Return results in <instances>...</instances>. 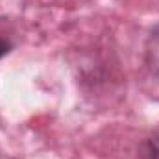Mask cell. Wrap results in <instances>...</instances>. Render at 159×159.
Masks as SVG:
<instances>
[{
  "instance_id": "cell-1",
  "label": "cell",
  "mask_w": 159,
  "mask_h": 159,
  "mask_svg": "<svg viewBox=\"0 0 159 159\" xmlns=\"http://www.w3.org/2000/svg\"><path fill=\"white\" fill-rule=\"evenodd\" d=\"M141 157L143 159H159V128L152 131L144 143L141 144Z\"/></svg>"
},
{
  "instance_id": "cell-2",
  "label": "cell",
  "mask_w": 159,
  "mask_h": 159,
  "mask_svg": "<svg viewBox=\"0 0 159 159\" xmlns=\"http://www.w3.org/2000/svg\"><path fill=\"white\" fill-rule=\"evenodd\" d=\"M9 50H11V43L6 39H0V57H4Z\"/></svg>"
}]
</instances>
